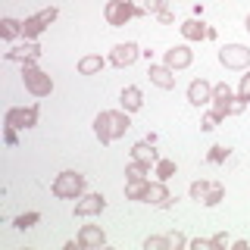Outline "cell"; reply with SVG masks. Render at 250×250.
Instances as JSON below:
<instances>
[{"instance_id": "cell-1", "label": "cell", "mask_w": 250, "mask_h": 250, "mask_svg": "<svg viewBox=\"0 0 250 250\" xmlns=\"http://www.w3.org/2000/svg\"><path fill=\"white\" fill-rule=\"evenodd\" d=\"M128 116L131 113H125V109H100L97 119H94V135H97L100 144H113L116 138H122L131 128Z\"/></svg>"}, {"instance_id": "cell-2", "label": "cell", "mask_w": 250, "mask_h": 250, "mask_svg": "<svg viewBox=\"0 0 250 250\" xmlns=\"http://www.w3.org/2000/svg\"><path fill=\"white\" fill-rule=\"evenodd\" d=\"M50 194L57 200H78L84 194V175L75 172V169L60 172V175L53 178V185H50Z\"/></svg>"}, {"instance_id": "cell-3", "label": "cell", "mask_w": 250, "mask_h": 250, "mask_svg": "<svg viewBox=\"0 0 250 250\" xmlns=\"http://www.w3.org/2000/svg\"><path fill=\"white\" fill-rule=\"evenodd\" d=\"M209 104H213V109L222 116V119H225V116H241L247 109V100H241L225 82L213 84V100H209Z\"/></svg>"}, {"instance_id": "cell-4", "label": "cell", "mask_w": 250, "mask_h": 250, "mask_svg": "<svg viewBox=\"0 0 250 250\" xmlns=\"http://www.w3.org/2000/svg\"><path fill=\"white\" fill-rule=\"evenodd\" d=\"M22 84H25V91L31 97H50L53 94V78L38 62H25L22 66Z\"/></svg>"}, {"instance_id": "cell-5", "label": "cell", "mask_w": 250, "mask_h": 250, "mask_svg": "<svg viewBox=\"0 0 250 250\" xmlns=\"http://www.w3.org/2000/svg\"><path fill=\"white\" fill-rule=\"evenodd\" d=\"M104 16H106V22L113 28H122L128 19H138V16H147L144 6H135L131 0H106V6H104Z\"/></svg>"}, {"instance_id": "cell-6", "label": "cell", "mask_w": 250, "mask_h": 250, "mask_svg": "<svg viewBox=\"0 0 250 250\" xmlns=\"http://www.w3.org/2000/svg\"><path fill=\"white\" fill-rule=\"evenodd\" d=\"M219 62H222L225 69H234V72H247L250 69V47H244V44L219 47Z\"/></svg>"}, {"instance_id": "cell-7", "label": "cell", "mask_w": 250, "mask_h": 250, "mask_svg": "<svg viewBox=\"0 0 250 250\" xmlns=\"http://www.w3.org/2000/svg\"><path fill=\"white\" fill-rule=\"evenodd\" d=\"M57 16H60L57 6H47V10H41V13L28 16V19L22 22V38H25V41H35V38L41 35V31L50 25V22H57Z\"/></svg>"}, {"instance_id": "cell-8", "label": "cell", "mask_w": 250, "mask_h": 250, "mask_svg": "<svg viewBox=\"0 0 250 250\" xmlns=\"http://www.w3.org/2000/svg\"><path fill=\"white\" fill-rule=\"evenodd\" d=\"M38 104H28V106H10L3 116V125H13V128H35L38 125Z\"/></svg>"}, {"instance_id": "cell-9", "label": "cell", "mask_w": 250, "mask_h": 250, "mask_svg": "<svg viewBox=\"0 0 250 250\" xmlns=\"http://www.w3.org/2000/svg\"><path fill=\"white\" fill-rule=\"evenodd\" d=\"M178 28H182L185 41H216V28L207 25L203 19H185Z\"/></svg>"}, {"instance_id": "cell-10", "label": "cell", "mask_w": 250, "mask_h": 250, "mask_svg": "<svg viewBox=\"0 0 250 250\" xmlns=\"http://www.w3.org/2000/svg\"><path fill=\"white\" fill-rule=\"evenodd\" d=\"M138 57H144V50H141L135 41H125V44H116V47H113L109 62H113V66H119V69H125V66H135Z\"/></svg>"}, {"instance_id": "cell-11", "label": "cell", "mask_w": 250, "mask_h": 250, "mask_svg": "<svg viewBox=\"0 0 250 250\" xmlns=\"http://www.w3.org/2000/svg\"><path fill=\"white\" fill-rule=\"evenodd\" d=\"M106 209V197L104 194H82L75 203V216L78 219H88V216H100Z\"/></svg>"}, {"instance_id": "cell-12", "label": "cell", "mask_w": 250, "mask_h": 250, "mask_svg": "<svg viewBox=\"0 0 250 250\" xmlns=\"http://www.w3.org/2000/svg\"><path fill=\"white\" fill-rule=\"evenodd\" d=\"M163 62H166L169 69H175V72H178V69H188V66L194 62V50H191L188 44L169 47V50H166V57H163Z\"/></svg>"}, {"instance_id": "cell-13", "label": "cell", "mask_w": 250, "mask_h": 250, "mask_svg": "<svg viewBox=\"0 0 250 250\" xmlns=\"http://www.w3.org/2000/svg\"><path fill=\"white\" fill-rule=\"evenodd\" d=\"M147 78H150V84H156V88L163 91H172L175 88V69H169L166 62H150V69H147Z\"/></svg>"}, {"instance_id": "cell-14", "label": "cell", "mask_w": 250, "mask_h": 250, "mask_svg": "<svg viewBox=\"0 0 250 250\" xmlns=\"http://www.w3.org/2000/svg\"><path fill=\"white\" fill-rule=\"evenodd\" d=\"M213 100V84L207 82V78H194L191 84H188V104L191 106H203Z\"/></svg>"}, {"instance_id": "cell-15", "label": "cell", "mask_w": 250, "mask_h": 250, "mask_svg": "<svg viewBox=\"0 0 250 250\" xmlns=\"http://www.w3.org/2000/svg\"><path fill=\"white\" fill-rule=\"evenodd\" d=\"M6 60L10 62H38L41 60V44L38 41H28V44H22V47H13V50H6Z\"/></svg>"}, {"instance_id": "cell-16", "label": "cell", "mask_w": 250, "mask_h": 250, "mask_svg": "<svg viewBox=\"0 0 250 250\" xmlns=\"http://www.w3.org/2000/svg\"><path fill=\"white\" fill-rule=\"evenodd\" d=\"M144 203H153V207H160V209H166V207H172L175 203V197L169 194V188H166V182H150V188H147V197H144Z\"/></svg>"}, {"instance_id": "cell-17", "label": "cell", "mask_w": 250, "mask_h": 250, "mask_svg": "<svg viewBox=\"0 0 250 250\" xmlns=\"http://www.w3.org/2000/svg\"><path fill=\"white\" fill-rule=\"evenodd\" d=\"M78 247L88 250V247H104L106 244V231L100 229V225H82V231H78Z\"/></svg>"}, {"instance_id": "cell-18", "label": "cell", "mask_w": 250, "mask_h": 250, "mask_svg": "<svg viewBox=\"0 0 250 250\" xmlns=\"http://www.w3.org/2000/svg\"><path fill=\"white\" fill-rule=\"evenodd\" d=\"M119 104H122L125 113H138V109L144 106V94H141L138 84H128V88L119 94Z\"/></svg>"}, {"instance_id": "cell-19", "label": "cell", "mask_w": 250, "mask_h": 250, "mask_svg": "<svg viewBox=\"0 0 250 250\" xmlns=\"http://www.w3.org/2000/svg\"><path fill=\"white\" fill-rule=\"evenodd\" d=\"M131 160L144 163V166H156V160H160V153L153 150V141H138V144L131 147Z\"/></svg>"}, {"instance_id": "cell-20", "label": "cell", "mask_w": 250, "mask_h": 250, "mask_svg": "<svg viewBox=\"0 0 250 250\" xmlns=\"http://www.w3.org/2000/svg\"><path fill=\"white\" fill-rule=\"evenodd\" d=\"M104 66H106V60L100 53H88V57L78 60V75H100Z\"/></svg>"}, {"instance_id": "cell-21", "label": "cell", "mask_w": 250, "mask_h": 250, "mask_svg": "<svg viewBox=\"0 0 250 250\" xmlns=\"http://www.w3.org/2000/svg\"><path fill=\"white\" fill-rule=\"evenodd\" d=\"M150 182L147 178H125V200H144Z\"/></svg>"}, {"instance_id": "cell-22", "label": "cell", "mask_w": 250, "mask_h": 250, "mask_svg": "<svg viewBox=\"0 0 250 250\" xmlns=\"http://www.w3.org/2000/svg\"><path fill=\"white\" fill-rule=\"evenodd\" d=\"M19 35H22V22L13 19V16H6V19L0 22V38H3V41H16Z\"/></svg>"}, {"instance_id": "cell-23", "label": "cell", "mask_w": 250, "mask_h": 250, "mask_svg": "<svg viewBox=\"0 0 250 250\" xmlns=\"http://www.w3.org/2000/svg\"><path fill=\"white\" fill-rule=\"evenodd\" d=\"M209 185H213V182H207V178H197V182H191V188H188V197L197 200V203H203V200H207Z\"/></svg>"}, {"instance_id": "cell-24", "label": "cell", "mask_w": 250, "mask_h": 250, "mask_svg": "<svg viewBox=\"0 0 250 250\" xmlns=\"http://www.w3.org/2000/svg\"><path fill=\"white\" fill-rule=\"evenodd\" d=\"M225 200V185L222 182H213L207 191V200H203V207H219V203Z\"/></svg>"}, {"instance_id": "cell-25", "label": "cell", "mask_w": 250, "mask_h": 250, "mask_svg": "<svg viewBox=\"0 0 250 250\" xmlns=\"http://www.w3.org/2000/svg\"><path fill=\"white\" fill-rule=\"evenodd\" d=\"M38 222H41V213H38V209H28V213H22V216L13 219V225L19 231H25V229H31V225H38Z\"/></svg>"}, {"instance_id": "cell-26", "label": "cell", "mask_w": 250, "mask_h": 250, "mask_svg": "<svg viewBox=\"0 0 250 250\" xmlns=\"http://www.w3.org/2000/svg\"><path fill=\"white\" fill-rule=\"evenodd\" d=\"M175 172H178L175 160H156V178H160V182H169Z\"/></svg>"}, {"instance_id": "cell-27", "label": "cell", "mask_w": 250, "mask_h": 250, "mask_svg": "<svg viewBox=\"0 0 250 250\" xmlns=\"http://www.w3.org/2000/svg\"><path fill=\"white\" fill-rule=\"evenodd\" d=\"M144 250H172L169 234H163V238H144Z\"/></svg>"}, {"instance_id": "cell-28", "label": "cell", "mask_w": 250, "mask_h": 250, "mask_svg": "<svg viewBox=\"0 0 250 250\" xmlns=\"http://www.w3.org/2000/svg\"><path fill=\"white\" fill-rule=\"evenodd\" d=\"M147 169H150V166H144V163L131 160L128 166H125V178H147Z\"/></svg>"}, {"instance_id": "cell-29", "label": "cell", "mask_w": 250, "mask_h": 250, "mask_svg": "<svg viewBox=\"0 0 250 250\" xmlns=\"http://www.w3.org/2000/svg\"><path fill=\"white\" fill-rule=\"evenodd\" d=\"M229 147H222V144H216V147H209V153H207V160L209 163H225V160H229Z\"/></svg>"}, {"instance_id": "cell-30", "label": "cell", "mask_w": 250, "mask_h": 250, "mask_svg": "<svg viewBox=\"0 0 250 250\" xmlns=\"http://www.w3.org/2000/svg\"><path fill=\"white\" fill-rule=\"evenodd\" d=\"M219 122H222V116H219L216 109H209V113L203 116V122H200V131H213L216 125H219Z\"/></svg>"}, {"instance_id": "cell-31", "label": "cell", "mask_w": 250, "mask_h": 250, "mask_svg": "<svg viewBox=\"0 0 250 250\" xmlns=\"http://www.w3.org/2000/svg\"><path fill=\"white\" fill-rule=\"evenodd\" d=\"M144 10L150 13V16H160V13H166V10H169V0H147Z\"/></svg>"}, {"instance_id": "cell-32", "label": "cell", "mask_w": 250, "mask_h": 250, "mask_svg": "<svg viewBox=\"0 0 250 250\" xmlns=\"http://www.w3.org/2000/svg\"><path fill=\"white\" fill-rule=\"evenodd\" d=\"M238 97H241V100H247V104H250V69H247L244 75H241V84H238Z\"/></svg>"}, {"instance_id": "cell-33", "label": "cell", "mask_w": 250, "mask_h": 250, "mask_svg": "<svg viewBox=\"0 0 250 250\" xmlns=\"http://www.w3.org/2000/svg\"><path fill=\"white\" fill-rule=\"evenodd\" d=\"M188 247H194V250H216L213 238H191V241H188Z\"/></svg>"}, {"instance_id": "cell-34", "label": "cell", "mask_w": 250, "mask_h": 250, "mask_svg": "<svg viewBox=\"0 0 250 250\" xmlns=\"http://www.w3.org/2000/svg\"><path fill=\"white\" fill-rule=\"evenodd\" d=\"M3 141H6L10 147L19 144V138H16V128H13V125H3Z\"/></svg>"}, {"instance_id": "cell-35", "label": "cell", "mask_w": 250, "mask_h": 250, "mask_svg": "<svg viewBox=\"0 0 250 250\" xmlns=\"http://www.w3.org/2000/svg\"><path fill=\"white\" fill-rule=\"evenodd\" d=\"M213 244H216V250H222V247H229L231 244V238L225 231H219V234H213Z\"/></svg>"}, {"instance_id": "cell-36", "label": "cell", "mask_w": 250, "mask_h": 250, "mask_svg": "<svg viewBox=\"0 0 250 250\" xmlns=\"http://www.w3.org/2000/svg\"><path fill=\"white\" fill-rule=\"evenodd\" d=\"M169 241H172V247H175V250H178V247H188V238H185L182 231H172V234H169Z\"/></svg>"}, {"instance_id": "cell-37", "label": "cell", "mask_w": 250, "mask_h": 250, "mask_svg": "<svg viewBox=\"0 0 250 250\" xmlns=\"http://www.w3.org/2000/svg\"><path fill=\"white\" fill-rule=\"evenodd\" d=\"M156 19H160L163 25H172V22H175V16H172V13L166 10V13H160V16H156Z\"/></svg>"}, {"instance_id": "cell-38", "label": "cell", "mask_w": 250, "mask_h": 250, "mask_svg": "<svg viewBox=\"0 0 250 250\" xmlns=\"http://www.w3.org/2000/svg\"><path fill=\"white\" fill-rule=\"evenodd\" d=\"M244 28H247V31H250V13H247V19H244Z\"/></svg>"}]
</instances>
